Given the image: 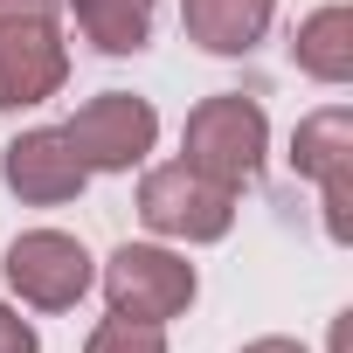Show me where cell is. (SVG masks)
Listing matches in <instances>:
<instances>
[{
    "mask_svg": "<svg viewBox=\"0 0 353 353\" xmlns=\"http://www.w3.org/2000/svg\"><path fill=\"white\" fill-rule=\"evenodd\" d=\"M8 277L21 291H35L42 305H70L83 284H90V256L70 243V236H28L8 250Z\"/></svg>",
    "mask_w": 353,
    "mask_h": 353,
    "instance_id": "1",
    "label": "cell"
},
{
    "mask_svg": "<svg viewBox=\"0 0 353 353\" xmlns=\"http://www.w3.org/2000/svg\"><path fill=\"white\" fill-rule=\"evenodd\" d=\"M145 222L152 229H181V236H222L229 201L215 188H201V166H173L145 188Z\"/></svg>",
    "mask_w": 353,
    "mask_h": 353,
    "instance_id": "2",
    "label": "cell"
},
{
    "mask_svg": "<svg viewBox=\"0 0 353 353\" xmlns=\"http://www.w3.org/2000/svg\"><path fill=\"white\" fill-rule=\"evenodd\" d=\"M111 291H118V305H132L139 319H159V312H173V305L194 298V270L173 263V256H159V250H118Z\"/></svg>",
    "mask_w": 353,
    "mask_h": 353,
    "instance_id": "3",
    "label": "cell"
},
{
    "mask_svg": "<svg viewBox=\"0 0 353 353\" xmlns=\"http://www.w3.org/2000/svg\"><path fill=\"white\" fill-rule=\"evenodd\" d=\"M256 145H263V118L229 97V104H208L194 118V166H215V173H250L256 166Z\"/></svg>",
    "mask_w": 353,
    "mask_h": 353,
    "instance_id": "4",
    "label": "cell"
},
{
    "mask_svg": "<svg viewBox=\"0 0 353 353\" xmlns=\"http://www.w3.org/2000/svg\"><path fill=\"white\" fill-rule=\"evenodd\" d=\"M145 139H152V111L132 104V97H104V104L83 111V125L70 132V145H83L97 166H125V159H139Z\"/></svg>",
    "mask_w": 353,
    "mask_h": 353,
    "instance_id": "5",
    "label": "cell"
},
{
    "mask_svg": "<svg viewBox=\"0 0 353 353\" xmlns=\"http://www.w3.org/2000/svg\"><path fill=\"white\" fill-rule=\"evenodd\" d=\"M8 181L21 188V194H70V188H83V159L77 152H63V139H49V132H35V139H21V145H8Z\"/></svg>",
    "mask_w": 353,
    "mask_h": 353,
    "instance_id": "6",
    "label": "cell"
},
{
    "mask_svg": "<svg viewBox=\"0 0 353 353\" xmlns=\"http://www.w3.org/2000/svg\"><path fill=\"white\" fill-rule=\"evenodd\" d=\"M263 14H270V0H188L194 35H201L208 49H222V56L250 49V35L263 28Z\"/></svg>",
    "mask_w": 353,
    "mask_h": 353,
    "instance_id": "7",
    "label": "cell"
},
{
    "mask_svg": "<svg viewBox=\"0 0 353 353\" xmlns=\"http://www.w3.org/2000/svg\"><path fill=\"white\" fill-rule=\"evenodd\" d=\"M77 8H83V21L104 49H139L145 42V0H77Z\"/></svg>",
    "mask_w": 353,
    "mask_h": 353,
    "instance_id": "8",
    "label": "cell"
},
{
    "mask_svg": "<svg viewBox=\"0 0 353 353\" xmlns=\"http://www.w3.org/2000/svg\"><path fill=\"white\" fill-rule=\"evenodd\" d=\"M339 28H346V14H319V21H312V35H305V49H298L319 77H346V56L332 49V35H339Z\"/></svg>",
    "mask_w": 353,
    "mask_h": 353,
    "instance_id": "9",
    "label": "cell"
},
{
    "mask_svg": "<svg viewBox=\"0 0 353 353\" xmlns=\"http://www.w3.org/2000/svg\"><path fill=\"white\" fill-rule=\"evenodd\" d=\"M97 353H159V332H152V325L132 332V319H118V325L97 339Z\"/></svg>",
    "mask_w": 353,
    "mask_h": 353,
    "instance_id": "10",
    "label": "cell"
},
{
    "mask_svg": "<svg viewBox=\"0 0 353 353\" xmlns=\"http://www.w3.org/2000/svg\"><path fill=\"white\" fill-rule=\"evenodd\" d=\"M0 353H35V332L21 319H8V312H0Z\"/></svg>",
    "mask_w": 353,
    "mask_h": 353,
    "instance_id": "11",
    "label": "cell"
},
{
    "mask_svg": "<svg viewBox=\"0 0 353 353\" xmlns=\"http://www.w3.org/2000/svg\"><path fill=\"white\" fill-rule=\"evenodd\" d=\"M256 353H291V346H256Z\"/></svg>",
    "mask_w": 353,
    "mask_h": 353,
    "instance_id": "12",
    "label": "cell"
}]
</instances>
